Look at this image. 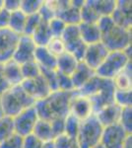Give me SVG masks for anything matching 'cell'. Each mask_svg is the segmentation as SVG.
I'll list each match as a JSON object with an SVG mask.
<instances>
[{"label":"cell","instance_id":"6da1fadb","mask_svg":"<svg viewBox=\"0 0 132 148\" xmlns=\"http://www.w3.org/2000/svg\"><path fill=\"white\" fill-rule=\"evenodd\" d=\"M114 91L116 89L111 80L105 79L96 74L82 88L76 90L79 95L89 99L94 114L110 104H114Z\"/></svg>","mask_w":132,"mask_h":148},{"label":"cell","instance_id":"7a4b0ae2","mask_svg":"<svg viewBox=\"0 0 132 148\" xmlns=\"http://www.w3.org/2000/svg\"><path fill=\"white\" fill-rule=\"evenodd\" d=\"M74 91H53L42 100L35 103V109L39 119L45 121H52L55 119H65L70 112V101Z\"/></svg>","mask_w":132,"mask_h":148},{"label":"cell","instance_id":"3957f363","mask_svg":"<svg viewBox=\"0 0 132 148\" xmlns=\"http://www.w3.org/2000/svg\"><path fill=\"white\" fill-rule=\"evenodd\" d=\"M35 103V100L29 96L21 85L10 87L0 95L1 113L11 118H14L24 110L34 106Z\"/></svg>","mask_w":132,"mask_h":148},{"label":"cell","instance_id":"277c9868","mask_svg":"<svg viewBox=\"0 0 132 148\" xmlns=\"http://www.w3.org/2000/svg\"><path fill=\"white\" fill-rule=\"evenodd\" d=\"M101 42L109 51H125L131 46V30L114 23L101 33Z\"/></svg>","mask_w":132,"mask_h":148},{"label":"cell","instance_id":"5b68a950","mask_svg":"<svg viewBox=\"0 0 132 148\" xmlns=\"http://www.w3.org/2000/svg\"><path fill=\"white\" fill-rule=\"evenodd\" d=\"M103 130L104 126L101 125L95 114L82 121L76 136L79 148H93L98 145L101 142Z\"/></svg>","mask_w":132,"mask_h":148},{"label":"cell","instance_id":"8992f818","mask_svg":"<svg viewBox=\"0 0 132 148\" xmlns=\"http://www.w3.org/2000/svg\"><path fill=\"white\" fill-rule=\"evenodd\" d=\"M131 62V56L124 51H109L101 65L96 69V75L105 79L112 80Z\"/></svg>","mask_w":132,"mask_h":148},{"label":"cell","instance_id":"52a82bcc","mask_svg":"<svg viewBox=\"0 0 132 148\" xmlns=\"http://www.w3.org/2000/svg\"><path fill=\"white\" fill-rule=\"evenodd\" d=\"M60 38L64 42L66 51L71 53L78 61H82L87 45L84 44L81 39L78 25L66 26Z\"/></svg>","mask_w":132,"mask_h":148},{"label":"cell","instance_id":"ba28073f","mask_svg":"<svg viewBox=\"0 0 132 148\" xmlns=\"http://www.w3.org/2000/svg\"><path fill=\"white\" fill-rule=\"evenodd\" d=\"M13 121L15 132L19 135L24 137L33 133L34 127L37 121H39V116L35 109V106L22 111L19 114L14 116Z\"/></svg>","mask_w":132,"mask_h":148},{"label":"cell","instance_id":"9c48e42d","mask_svg":"<svg viewBox=\"0 0 132 148\" xmlns=\"http://www.w3.org/2000/svg\"><path fill=\"white\" fill-rule=\"evenodd\" d=\"M129 135L118 123L105 126L101 138V144L105 148H122L126 137Z\"/></svg>","mask_w":132,"mask_h":148},{"label":"cell","instance_id":"30bf717a","mask_svg":"<svg viewBox=\"0 0 132 148\" xmlns=\"http://www.w3.org/2000/svg\"><path fill=\"white\" fill-rule=\"evenodd\" d=\"M20 36L10 29H0V64L11 60Z\"/></svg>","mask_w":132,"mask_h":148},{"label":"cell","instance_id":"8fae6325","mask_svg":"<svg viewBox=\"0 0 132 148\" xmlns=\"http://www.w3.org/2000/svg\"><path fill=\"white\" fill-rule=\"evenodd\" d=\"M36 49L37 45L35 44L31 36L21 35L12 59L20 65L29 61H33L35 58Z\"/></svg>","mask_w":132,"mask_h":148},{"label":"cell","instance_id":"7c38bea8","mask_svg":"<svg viewBox=\"0 0 132 148\" xmlns=\"http://www.w3.org/2000/svg\"><path fill=\"white\" fill-rule=\"evenodd\" d=\"M20 85L27 92L29 96L35 100V102L42 100L51 93L49 86L47 85V81L44 79L42 75L33 78V79L23 80Z\"/></svg>","mask_w":132,"mask_h":148},{"label":"cell","instance_id":"4fadbf2b","mask_svg":"<svg viewBox=\"0 0 132 148\" xmlns=\"http://www.w3.org/2000/svg\"><path fill=\"white\" fill-rule=\"evenodd\" d=\"M109 53V51L105 47V45L102 42L89 45L86 47V51L82 61L91 69L96 71V69L104 62Z\"/></svg>","mask_w":132,"mask_h":148},{"label":"cell","instance_id":"5bb4252c","mask_svg":"<svg viewBox=\"0 0 132 148\" xmlns=\"http://www.w3.org/2000/svg\"><path fill=\"white\" fill-rule=\"evenodd\" d=\"M69 113L76 116L81 121L94 114L92 105H91L89 99L79 95L76 92V90L70 101V112Z\"/></svg>","mask_w":132,"mask_h":148},{"label":"cell","instance_id":"9a60e30c","mask_svg":"<svg viewBox=\"0 0 132 148\" xmlns=\"http://www.w3.org/2000/svg\"><path fill=\"white\" fill-rule=\"evenodd\" d=\"M110 17L114 24L131 30V1H116V7Z\"/></svg>","mask_w":132,"mask_h":148},{"label":"cell","instance_id":"2e32d148","mask_svg":"<svg viewBox=\"0 0 132 148\" xmlns=\"http://www.w3.org/2000/svg\"><path fill=\"white\" fill-rule=\"evenodd\" d=\"M121 108L114 103V104H110L109 106L101 109L99 112H97L94 114L97 116L98 121L101 123V125L105 127V126L118 123Z\"/></svg>","mask_w":132,"mask_h":148},{"label":"cell","instance_id":"e0dca14e","mask_svg":"<svg viewBox=\"0 0 132 148\" xmlns=\"http://www.w3.org/2000/svg\"><path fill=\"white\" fill-rule=\"evenodd\" d=\"M95 74H96L95 70L91 69L83 61H80L78 63L76 69L74 70V72L70 76L72 83H73L74 86V89L79 90L80 88H82Z\"/></svg>","mask_w":132,"mask_h":148},{"label":"cell","instance_id":"ac0fdd59","mask_svg":"<svg viewBox=\"0 0 132 148\" xmlns=\"http://www.w3.org/2000/svg\"><path fill=\"white\" fill-rule=\"evenodd\" d=\"M81 39L84 44L92 45L101 42V32L97 26V23H80L78 25Z\"/></svg>","mask_w":132,"mask_h":148},{"label":"cell","instance_id":"d6986e66","mask_svg":"<svg viewBox=\"0 0 132 148\" xmlns=\"http://www.w3.org/2000/svg\"><path fill=\"white\" fill-rule=\"evenodd\" d=\"M3 71L7 82L10 87L20 85L23 82L24 78L21 71V65L11 59L3 64Z\"/></svg>","mask_w":132,"mask_h":148},{"label":"cell","instance_id":"ffe728a7","mask_svg":"<svg viewBox=\"0 0 132 148\" xmlns=\"http://www.w3.org/2000/svg\"><path fill=\"white\" fill-rule=\"evenodd\" d=\"M79 62L80 61H78L71 53L65 51L61 56H57L55 69H56L57 72L62 73L64 75L71 76L72 73L74 72V70L77 67Z\"/></svg>","mask_w":132,"mask_h":148},{"label":"cell","instance_id":"44dd1931","mask_svg":"<svg viewBox=\"0 0 132 148\" xmlns=\"http://www.w3.org/2000/svg\"><path fill=\"white\" fill-rule=\"evenodd\" d=\"M56 56L50 52L45 47H37L34 60L40 68L55 69L56 67Z\"/></svg>","mask_w":132,"mask_h":148},{"label":"cell","instance_id":"7402d4cb","mask_svg":"<svg viewBox=\"0 0 132 148\" xmlns=\"http://www.w3.org/2000/svg\"><path fill=\"white\" fill-rule=\"evenodd\" d=\"M114 83V89L127 91L132 90V76H131V62L126 66L120 73H118L114 79L111 80Z\"/></svg>","mask_w":132,"mask_h":148},{"label":"cell","instance_id":"603a6c76","mask_svg":"<svg viewBox=\"0 0 132 148\" xmlns=\"http://www.w3.org/2000/svg\"><path fill=\"white\" fill-rule=\"evenodd\" d=\"M33 134L36 135L42 142H50L53 140V133H52L50 121L39 119L33 130Z\"/></svg>","mask_w":132,"mask_h":148},{"label":"cell","instance_id":"cb8c5ba5","mask_svg":"<svg viewBox=\"0 0 132 148\" xmlns=\"http://www.w3.org/2000/svg\"><path fill=\"white\" fill-rule=\"evenodd\" d=\"M37 47H45L51 39V34L49 28V22L40 21L38 28L35 30L33 35L31 36Z\"/></svg>","mask_w":132,"mask_h":148},{"label":"cell","instance_id":"d4e9b609","mask_svg":"<svg viewBox=\"0 0 132 148\" xmlns=\"http://www.w3.org/2000/svg\"><path fill=\"white\" fill-rule=\"evenodd\" d=\"M100 17L111 16L116 7V0H88Z\"/></svg>","mask_w":132,"mask_h":148},{"label":"cell","instance_id":"484cf974","mask_svg":"<svg viewBox=\"0 0 132 148\" xmlns=\"http://www.w3.org/2000/svg\"><path fill=\"white\" fill-rule=\"evenodd\" d=\"M56 17L61 19L64 23L68 25H79L81 23L80 18V9L77 7L73 6L70 1V4L63 9L62 11L59 12L56 15Z\"/></svg>","mask_w":132,"mask_h":148},{"label":"cell","instance_id":"4316f807","mask_svg":"<svg viewBox=\"0 0 132 148\" xmlns=\"http://www.w3.org/2000/svg\"><path fill=\"white\" fill-rule=\"evenodd\" d=\"M26 20H27V15L25 13H23L20 9L12 12L10 15L8 29H10L12 32H14L15 34L19 36L23 35L24 30H25Z\"/></svg>","mask_w":132,"mask_h":148},{"label":"cell","instance_id":"83f0119b","mask_svg":"<svg viewBox=\"0 0 132 148\" xmlns=\"http://www.w3.org/2000/svg\"><path fill=\"white\" fill-rule=\"evenodd\" d=\"M15 133L13 118L8 116H0V142Z\"/></svg>","mask_w":132,"mask_h":148},{"label":"cell","instance_id":"f1b7e54d","mask_svg":"<svg viewBox=\"0 0 132 148\" xmlns=\"http://www.w3.org/2000/svg\"><path fill=\"white\" fill-rule=\"evenodd\" d=\"M81 121H79L76 116L70 113L64 119V133L71 138H75L78 134Z\"/></svg>","mask_w":132,"mask_h":148},{"label":"cell","instance_id":"f546056e","mask_svg":"<svg viewBox=\"0 0 132 148\" xmlns=\"http://www.w3.org/2000/svg\"><path fill=\"white\" fill-rule=\"evenodd\" d=\"M80 18L81 23H93L96 24L101 18L98 13L94 10V8L90 5V3L87 1L84 2L83 6L80 9Z\"/></svg>","mask_w":132,"mask_h":148},{"label":"cell","instance_id":"4dcf8cb0","mask_svg":"<svg viewBox=\"0 0 132 148\" xmlns=\"http://www.w3.org/2000/svg\"><path fill=\"white\" fill-rule=\"evenodd\" d=\"M114 103L118 107H120L121 109L132 107V90H127V91L116 90Z\"/></svg>","mask_w":132,"mask_h":148},{"label":"cell","instance_id":"1f68e13d","mask_svg":"<svg viewBox=\"0 0 132 148\" xmlns=\"http://www.w3.org/2000/svg\"><path fill=\"white\" fill-rule=\"evenodd\" d=\"M21 71H22L24 80L33 79V78H36L40 75V66L38 65L35 60L22 64L21 65Z\"/></svg>","mask_w":132,"mask_h":148},{"label":"cell","instance_id":"d6a6232c","mask_svg":"<svg viewBox=\"0 0 132 148\" xmlns=\"http://www.w3.org/2000/svg\"><path fill=\"white\" fill-rule=\"evenodd\" d=\"M44 0H21L20 10L26 15H33L39 13Z\"/></svg>","mask_w":132,"mask_h":148},{"label":"cell","instance_id":"836d02e7","mask_svg":"<svg viewBox=\"0 0 132 148\" xmlns=\"http://www.w3.org/2000/svg\"><path fill=\"white\" fill-rule=\"evenodd\" d=\"M54 148H79V145L75 138H71L65 133L54 137L52 140Z\"/></svg>","mask_w":132,"mask_h":148},{"label":"cell","instance_id":"e575fe53","mask_svg":"<svg viewBox=\"0 0 132 148\" xmlns=\"http://www.w3.org/2000/svg\"><path fill=\"white\" fill-rule=\"evenodd\" d=\"M118 123L127 133H132V107L121 109Z\"/></svg>","mask_w":132,"mask_h":148},{"label":"cell","instance_id":"d590c367","mask_svg":"<svg viewBox=\"0 0 132 148\" xmlns=\"http://www.w3.org/2000/svg\"><path fill=\"white\" fill-rule=\"evenodd\" d=\"M40 75L44 77V79L47 81V85L49 86L51 92L57 91V71L56 69H47V68H40Z\"/></svg>","mask_w":132,"mask_h":148},{"label":"cell","instance_id":"8d00e7d4","mask_svg":"<svg viewBox=\"0 0 132 148\" xmlns=\"http://www.w3.org/2000/svg\"><path fill=\"white\" fill-rule=\"evenodd\" d=\"M45 47L56 57L66 51L65 46H64V42L61 40V38H51Z\"/></svg>","mask_w":132,"mask_h":148},{"label":"cell","instance_id":"74e56055","mask_svg":"<svg viewBox=\"0 0 132 148\" xmlns=\"http://www.w3.org/2000/svg\"><path fill=\"white\" fill-rule=\"evenodd\" d=\"M66 24L59 19L58 17H54L49 22V28L52 38H60L62 33L66 28Z\"/></svg>","mask_w":132,"mask_h":148},{"label":"cell","instance_id":"f35d334b","mask_svg":"<svg viewBox=\"0 0 132 148\" xmlns=\"http://www.w3.org/2000/svg\"><path fill=\"white\" fill-rule=\"evenodd\" d=\"M42 19H40L39 13L33 14V15L27 16V20H26L25 30H24V34L26 36H32L35 30L38 28L39 24L40 23Z\"/></svg>","mask_w":132,"mask_h":148},{"label":"cell","instance_id":"ab89813d","mask_svg":"<svg viewBox=\"0 0 132 148\" xmlns=\"http://www.w3.org/2000/svg\"><path fill=\"white\" fill-rule=\"evenodd\" d=\"M0 148H23V136L15 132L0 142Z\"/></svg>","mask_w":132,"mask_h":148},{"label":"cell","instance_id":"60d3db41","mask_svg":"<svg viewBox=\"0 0 132 148\" xmlns=\"http://www.w3.org/2000/svg\"><path fill=\"white\" fill-rule=\"evenodd\" d=\"M57 87H58L59 91L64 92H70L75 90L70 76L64 75L59 72H57Z\"/></svg>","mask_w":132,"mask_h":148},{"label":"cell","instance_id":"b9f144b4","mask_svg":"<svg viewBox=\"0 0 132 148\" xmlns=\"http://www.w3.org/2000/svg\"><path fill=\"white\" fill-rule=\"evenodd\" d=\"M44 142L33 133L23 137V148H42Z\"/></svg>","mask_w":132,"mask_h":148},{"label":"cell","instance_id":"7bdbcfd3","mask_svg":"<svg viewBox=\"0 0 132 148\" xmlns=\"http://www.w3.org/2000/svg\"><path fill=\"white\" fill-rule=\"evenodd\" d=\"M39 15L40 19H42V21H45V22H49L51 19L56 17L54 11L52 10L51 7L47 4V1H44V3H42V5L39 11Z\"/></svg>","mask_w":132,"mask_h":148},{"label":"cell","instance_id":"ee69618b","mask_svg":"<svg viewBox=\"0 0 132 148\" xmlns=\"http://www.w3.org/2000/svg\"><path fill=\"white\" fill-rule=\"evenodd\" d=\"M50 125L54 137L64 133V119H55L50 121Z\"/></svg>","mask_w":132,"mask_h":148},{"label":"cell","instance_id":"f6af8a7d","mask_svg":"<svg viewBox=\"0 0 132 148\" xmlns=\"http://www.w3.org/2000/svg\"><path fill=\"white\" fill-rule=\"evenodd\" d=\"M21 0H3V8L10 13L20 9Z\"/></svg>","mask_w":132,"mask_h":148},{"label":"cell","instance_id":"bcb514c9","mask_svg":"<svg viewBox=\"0 0 132 148\" xmlns=\"http://www.w3.org/2000/svg\"><path fill=\"white\" fill-rule=\"evenodd\" d=\"M11 13L6 9L2 8L0 10V29H7L9 26Z\"/></svg>","mask_w":132,"mask_h":148},{"label":"cell","instance_id":"7dc6e473","mask_svg":"<svg viewBox=\"0 0 132 148\" xmlns=\"http://www.w3.org/2000/svg\"><path fill=\"white\" fill-rule=\"evenodd\" d=\"M10 88L8 82H7L5 76H4V71H3V64H0V95L3 94L6 90H8Z\"/></svg>","mask_w":132,"mask_h":148},{"label":"cell","instance_id":"c3c4849f","mask_svg":"<svg viewBox=\"0 0 132 148\" xmlns=\"http://www.w3.org/2000/svg\"><path fill=\"white\" fill-rule=\"evenodd\" d=\"M122 148H132V134H129L128 136L126 137Z\"/></svg>","mask_w":132,"mask_h":148},{"label":"cell","instance_id":"681fc988","mask_svg":"<svg viewBox=\"0 0 132 148\" xmlns=\"http://www.w3.org/2000/svg\"><path fill=\"white\" fill-rule=\"evenodd\" d=\"M42 148H54V146H53V143H52V141H50V142L44 143Z\"/></svg>","mask_w":132,"mask_h":148},{"label":"cell","instance_id":"f907efd6","mask_svg":"<svg viewBox=\"0 0 132 148\" xmlns=\"http://www.w3.org/2000/svg\"><path fill=\"white\" fill-rule=\"evenodd\" d=\"M93 148H105V146H103V145L101 144V143H99V144L96 145V146H94Z\"/></svg>","mask_w":132,"mask_h":148},{"label":"cell","instance_id":"816d5d0a","mask_svg":"<svg viewBox=\"0 0 132 148\" xmlns=\"http://www.w3.org/2000/svg\"><path fill=\"white\" fill-rule=\"evenodd\" d=\"M3 8V0H0V10Z\"/></svg>","mask_w":132,"mask_h":148}]
</instances>
